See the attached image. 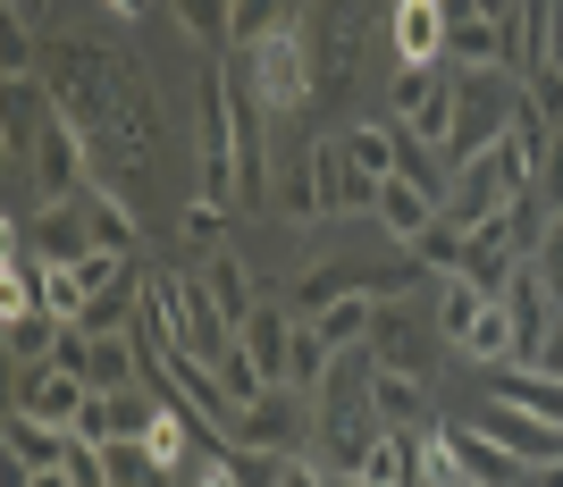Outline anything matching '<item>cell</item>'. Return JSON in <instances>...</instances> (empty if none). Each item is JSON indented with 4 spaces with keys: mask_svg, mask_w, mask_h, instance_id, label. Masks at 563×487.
<instances>
[{
    "mask_svg": "<svg viewBox=\"0 0 563 487\" xmlns=\"http://www.w3.org/2000/svg\"><path fill=\"white\" fill-rule=\"evenodd\" d=\"M194 202L244 210V168H235V93H228V68L202 76V193H194Z\"/></svg>",
    "mask_w": 563,
    "mask_h": 487,
    "instance_id": "cell-1",
    "label": "cell"
},
{
    "mask_svg": "<svg viewBox=\"0 0 563 487\" xmlns=\"http://www.w3.org/2000/svg\"><path fill=\"white\" fill-rule=\"evenodd\" d=\"M387 110H396V126L412 143H454V68L446 59H429V68H404L396 76V93H387Z\"/></svg>",
    "mask_w": 563,
    "mask_h": 487,
    "instance_id": "cell-2",
    "label": "cell"
},
{
    "mask_svg": "<svg viewBox=\"0 0 563 487\" xmlns=\"http://www.w3.org/2000/svg\"><path fill=\"white\" fill-rule=\"evenodd\" d=\"M471 429L496 438L521 471H555L563 463V420H547V412H521V403H496V395H488V403L471 412Z\"/></svg>",
    "mask_w": 563,
    "mask_h": 487,
    "instance_id": "cell-3",
    "label": "cell"
},
{
    "mask_svg": "<svg viewBox=\"0 0 563 487\" xmlns=\"http://www.w3.org/2000/svg\"><path fill=\"white\" fill-rule=\"evenodd\" d=\"M235 59L253 68V85H261V101H269V110H303V93H311V43H303V25H286L278 43L235 51Z\"/></svg>",
    "mask_w": 563,
    "mask_h": 487,
    "instance_id": "cell-4",
    "label": "cell"
},
{
    "mask_svg": "<svg viewBox=\"0 0 563 487\" xmlns=\"http://www.w3.org/2000/svg\"><path fill=\"white\" fill-rule=\"evenodd\" d=\"M496 302H505V320H514V362H539V345L555 336V320H563V302L547 295V278H539V261H521Z\"/></svg>",
    "mask_w": 563,
    "mask_h": 487,
    "instance_id": "cell-5",
    "label": "cell"
},
{
    "mask_svg": "<svg viewBox=\"0 0 563 487\" xmlns=\"http://www.w3.org/2000/svg\"><path fill=\"white\" fill-rule=\"evenodd\" d=\"M85 403H93V387L76 370H59V362H43V370H18V403L9 412L43 420V429H85Z\"/></svg>",
    "mask_w": 563,
    "mask_h": 487,
    "instance_id": "cell-6",
    "label": "cell"
},
{
    "mask_svg": "<svg viewBox=\"0 0 563 487\" xmlns=\"http://www.w3.org/2000/svg\"><path fill=\"white\" fill-rule=\"evenodd\" d=\"M34 269H76L85 253H101V235H93V210H85V193L76 202H43L34 210Z\"/></svg>",
    "mask_w": 563,
    "mask_h": 487,
    "instance_id": "cell-7",
    "label": "cell"
},
{
    "mask_svg": "<svg viewBox=\"0 0 563 487\" xmlns=\"http://www.w3.org/2000/svg\"><path fill=\"white\" fill-rule=\"evenodd\" d=\"M152 420H161V395L118 387V395H93V403H85V438H93V445H143V438H152Z\"/></svg>",
    "mask_w": 563,
    "mask_h": 487,
    "instance_id": "cell-8",
    "label": "cell"
},
{
    "mask_svg": "<svg viewBox=\"0 0 563 487\" xmlns=\"http://www.w3.org/2000/svg\"><path fill=\"white\" fill-rule=\"evenodd\" d=\"M446 68H463V76L471 68H505L514 76V43H505L471 0H446Z\"/></svg>",
    "mask_w": 563,
    "mask_h": 487,
    "instance_id": "cell-9",
    "label": "cell"
},
{
    "mask_svg": "<svg viewBox=\"0 0 563 487\" xmlns=\"http://www.w3.org/2000/svg\"><path fill=\"white\" fill-rule=\"evenodd\" d=\"M371 219L396 235V244H412V235H429L438 219H446V202H438L429 186H412V177H387V186H378V210H371Z\"/></svg>",
    "mask_w": 563,
    "mask_h": 487,
    "instance_id": "cell-10",
    "label": "cell"
},
{
    "mask_svg": "<svg viewBox=\"0 0 563 487\" xmlns=\"http://www.w3.org/2000/svg\"><path fill=\"white\" fill-rule=\"evenodd\" d=\"M85 387L93 395H118V387H143V345L118 328V336H93L85 328Z\"/></svg>",
    "mask_w": 563,
    "mask_h": 487,
    "instance_id": "cell-11",
    "label": "cell"
},
{
    "mask_svg": "<svg viewBox=\"0 0 563 487\" xmlns=\"http://www.w3.org/2000/svg\"><path fill=\"white\" fill-rule=\"evenodd\" d=\"M311 161H320V193H329V210H378V177H362L345 152V135L311 143Z\"/></svg>",
    "mask_w": 563,
    "mask_h": 487,
    "instance_id": "cell-12",
    "label": "cell"
},
{
    "mask_svg": "<svg viewBox=\"0 0 563 487\" xmlns=\"http://www.w3.org/2000/svg\"><path fill=\"white\" fill-rule=\"evenodd\" d=\"M336 362H345V353H336L311 320H295V336H286V387L320 403V395H329V378H336Z\"/></svg>",
    "mask_w": 563,
    "mask_h": 487,
    "instance_id": "cell-13",
    "label": "cell"
},
{
    "mask_svg": "<svg viewBox=\"0 0 563 487\" xmlns=\"http://www.w3.org/2000/svg\"><path fill=\"white\" fill-rule=\"evenodd\" d=\"M396 51H404V68L446 59V0H396Z\"/></svg>",
    "mask_w": 563,
    "mask_h": 487,
    "instance_id": "cell-14",
    "label": "cell"
},
{
    "mask_svg": "<svg viewBox=\"0 0 563 487\" xmlns=\"http://www.w3.org/2000/svg\"><path fill=\"white\" fill-rule=\"evenodd\" d=\"M488 311H496V295L471 278V269H463V278H438V336H446V345H471Z\"/></svg>",
    "mask_w": 563,
    "mask_h": 487,
    "instance_id": "cell-15",
    "label": "cell"
},
{
    "mask_svg": "<svg viewBox=\"0 0 563 487\" xmlns=\"http://www.w3.org/2000/svg\"><path fill=\"white\" fill-rule=\"evenodd\" d=\"M378 362V370H412L421 378V328H412V311L404 302H378V320H371V345H362Z\"/></svg>",
    "mask_w": 563,
    "mask_h": 487,
    "instance_id": "cell-16",
    "label": "cell"
},
{
    "mask_svg": "<svg viewBox=\"0 0 563 487\" xmlns=\"http://www.w3.org/2000/svg\"><path fill=\"white\" fill-rule=\"evenodd\" d=\"M446 445H454V463H463V479H471V487H514V479H521V463H514V454H505L496 438H479L471 420H454Z\"/></svg>",
    "mask_w": 563,
    "mask_h": 487,
    "instance_id": "cell-17",
    "label": "cell"
},
{
    "mask_svg": "<svg viewBox=\"0 0 563 487\" xmlns=\"http://www.w3.org/2000/svg\"><path fill=\"white\" fill-rule=\"evenodd\" d=\"M371 412L387 420V429H429V387L412 370H378L371 362Z\"/></svg>",
    "mask_w": 563,
    "mask_h": 487,
    "instance_id": "cell-18",
    "label": "cell"
},
{
    "mask_svg": "<svg viewBox=\"0 0 563 487\" xmlns=\"http://www.w3.org/2000/svg\"><path fill=\"white\" fill-rule=\"evenodd\" d=\"M295 403H311V395H295V387H269L261 403H244V420H235V438L269 445V454H295Z\"/></svg>",
    "mask_w": 563,
    "mask_h": 487,
    "instance_id": "cell-19",
    "label": "cell"
},
{
    "mask_svg": "<svg viewBox=\"0 0 563 487\" xmlns=\"http://www.w3.org/2000/svg\"><path fill=\"white\" fill-rule=\"evenodd\" d=\"M59 336H68L59 311H9V362L18 370H43L51 353H59Z\"/></svg>",
    "mask_w": 563,
    "mask_h": 487,
    "instance_id": "cell-20",
    "label": "cell"
},
{
    "mask_svg": "<svg viewBox=\"0 0 563 487\" xmlns=\"http://www.w3.org/2000/svg\"><path fill=\"white\" fill-rule=\"evenodd\" d=\"M345 152H353V168H362V177H378V186H387V177L404 168V135H396V118L345 126Z\"/></svg>",
    "mask_w": 563,
    "mask_h": 487,
    "instance_id": "cell-21",
    "label": "cell"
},
{
    "mask_svg": "<svg viewBox=\"0 0 563 487\" xmlns=\"http://www.w3.org/2000/svg\"><path fill=\"white\" fill-rule=\"evenodd\" d=\"M68 445H76V429H43V420L9 412V463H25V471H59V463H68Z\"/></svg>",
    "mask_w": 563,
    "mask_h": 487,
    "instance_id": "cell-22",
    "label": "cell"
},
{
    "mask_svg": "<svg viewBox=\"0 0 563 487\" xmlns=\"http://www.w3.org/2000/svg\"><path fill=\"white\" fill-rule=\"evenodd\" d=\"M371 320H378V295H336L329 311H311V328H320L336 353H362V345H371Z\"/></svg>",
    "mask_w": 563,
    "mask_h": 487,
    "instance_id": "cell-23",
    "label": "cell"
},
{
    "mask_svg": "<svg viewBox=\"0 0 563 487\" xmlns=\"http://www.w3.org/2000/svg\"><path fill=\"white\" fill-rule=\"evenodd\" d=\"M202 286H211V302L228 311V328H244V320L261 311V302H253V269H244L235 253H211V261H202Z\"/></svg>",
    "mask_w": 563,
    "mask_h": 487,
    "instance_id": "cell-24",
    "label": "cell"
},
{
    "mask_svg": "<svg viewBox=\"0 0 563 487\" xmlns=\"http://www.w3.org/2000/svg\"><path fill=\"white\" fill-rule=\"evenodd\" d=\"M286 336H295V320H278V311H253V320L235 328V345L261 362V378H269V387H286Z\"/></svg>",
    "mask_w": 563,
    "mask_h": 487,
    "instance_id": "cell-25",
    "label": "cell"
},
{
    "mask_svg": "<svg viewBox=\"0 0 563 487\" xmlns=\"http://www.w3.org/2000/svg\"><path fill=\"white\" fill-rule=\"evenodd\" d=\"M278 210L295 219V228H311V219H329V193H320V161H286L278 168Z\"/></svg>",
    "mask_w": 563,
    "mask_h": 487,
    "instance_id": "cell-26",
    "label": "cell"
},
{
    "mask_svg": "<svg viewBox=\"0 0 563 487\" xmlns=\"http://www.w3.org/2000/svg\"><path fill=\"white\" fill-rule=\"evenodd\" d=\"M85 210H93V235L110 244V253H135L143 244V228H135V210H126L118 186H85Z\"/></svg>",
    "mask_w": 563,
    "mask_h": 487,
    "instance_id": "cell-27",
    "label": "cell"
},
{
    "mask_svg": "<svg viewBox=\"0 0 563 487\" xmlns=\"http://www.w3.org/2000/svg\"><path fill=\"white\" fill-rule=\"evenodd\" d=\"M168 9L202 51H235V0H168Z\"/></svg>",
    "mask_w": 563,
    "mask_h": 487,
    "instance_id": "cell-28",
    "label": "cell"
},
{
    "mask_svg": "<svg viewBox=\"0 0 563 487\" xmlns=\"http://www.w3.org/2000/svg\"><path fill=\"white\" fill-rule=\"evenodd\" d=\"M404 253L421 261V269H438V278H463V269H471V244H463V228H454V219H438L429 235H412Z\"/></svg>",
    "mask_w": 563,
    "mask_h": 487,
    "instance_id": "cell-29",
    "label": "cell"
},
{
    "mask_svg": "<svg viewBox=\"0 0 563 487\" xmlns=\"http://www.w3.org/2000/svg\"><path fill=\"white\" fill-rule=\"evenodd\" d=\"M295 25V0H235V51H261Z\"/></svg>",
    "mask_w": 563,
    "mask_h": 487,
    "instance_id": "cell-30",
    "label": "cell"
},
{
    "mask_svg": "<svg viewBox=\"0 0 563 487\" xmlns=\"http://www.w3.org/2000/svg\"><path fill=\"white\" fill-rule=\"evenodd\" d=\"M177 471L152 454V445H110V487H168Z\"/></svg>",
    "mask_w": 563,
    "mask_h": 487,
    "instance_id": "cell-31",
    "label": "cell"
},
{
    "mask_svg": "<svg viewBox=\"0 0 563 487\" xmlns=\"http://www.w3.org/2000/svg\"><path fill=\"white\" fill-rule=\"evenodd\" d=\"M126 320H135V311H126V286H118V295H93V302H85V320H68V328H93V336H118Z\"/></svg>",
    "mask_w": 563,
    "mask_h": 487,
    "instance_id": "cell-32",
    "label": "cell"
},
{
    "mask_svg": "<svg viewBox=\"0 0 563 487\" xmlns=\"http://www.w3.org/2000/svg\"><path fill=\"white\" fill-rule=\"evenodd\" d=\"M539 278H547V295L563 302V210L547 219V235H539Z\"/></svg>",
    "mask_w": 563,
    "mask_h": 487,
    "instance_id": "cell-33",
    "label": "cell"
},
{
    "mask_svg": "<svg viewBox=\"0 0 563 487\" xmlns=\"http://www.w3.org/2000/svg\"><path fill=\"white\" fill-rule=\"evenodd\" d=\"M219 228H228V210H219V202H194L186 210V235H194V244H211Z\"/></svg>",
    "mask_w": 563,
    "mask_h": 487,
    "instance_id": "cell-34",
    "label": "cell"
},
{
    "mask_svg": "<svg viewBox=\"0 0 563 487\" xmlns=\"http://www.w3.org/2000/svg\"><path fill=\"white\" fill-rule=\"evenodd\" d=\"M278 487H329V471H311V463H295V454H286V471H278Z\"/></svg>",
    "mask_w": 563,
    "mask_h": 487,
    "instance_id": "cell-35",
    "label": "cell"
},
{
    "mask_svg": "<svg viewBox=\"0 0 563 487\" xmlns=\"http://www.w3.org/2000/svg\"><path fill=\"white\" fill-rule=\"evenodd\" d=\"M530 370H547V378H563V320H555V336H547V345H539V362H530Z\"/></svg>",
    "mask_w": 563,
    "mask_h": 487,
    "instance_id": "cell-36",
    "label": "cell"
},
{
    "mask_svg": "<svg viewBox=\"0 0 563 487\" xmlns=\"http://www.w3.org/2000/svg\"><path fill=\"white\" fill-rule=\"evenodd\" d=\"M34 487H76V479H68V471H34Z\"/></svg>",
    "mask_w": 563,
    "mask_h": 487,
    "instance_id": "cell-37",
    "label": "cell"
},
{
    "mask_svg": "<svg viewBox=\"0 0 563 487\" xmlns=\"http://www.w3.org/2000/svg\"><path fill=\"white\" fill-rule=\"evenodd\" d=\"M329 487H378V479H336V471H329Z\"/></svg>",
    "mask_w": 563,
    "mask_h": 487,
    "instance_id": "cell-38",
    "label": "cell"
},
{
    "mask_svg": "<svg viewBox=\"0 0 563 487\" xmlns=\"http://www.w3.org/2000/svg\"><path fill=\"white\" fill-rule=\"evenodd\" d=\"M463 487H471V479H463Z\"/></svg>",
    "mask_w": 563,
    "mask_h": 487,
    "instance_id": "cell-39",
    "label": "cell"
}]
</instances>
